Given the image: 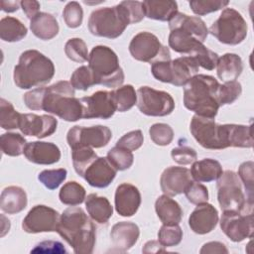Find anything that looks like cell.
Segmentation results:
<instances>
[{
	"label": "cell",
	"instance_id": "obj_1",
	"mask_svg": "<svg viewBox=\"0 0 254 254\" xmlns=\"http://www.w3.org/2000/svg\"><path fill=\"white\" fill-rule=\"evenodd\" d=\"M69 81L60 80L50 86L38 87L23 96L26 106L31 110H44L67 122L82 118V105L76 98Z\"/></svg>",
	"mask_w": 254,
	"mask_h": 254
},
{
	"label": "cell",
	"instance_id": "obj_2",
	"mask_svg": "<svg viewBox=\"0 0 254 254\" xmlns=\"http://www.w3.org/2000/svg\"><path fill=\"white\" fill-rule=\"evenodd\" d=\"M57 232L76 254H90L96 241L95 226L81 207L70 206L60 216Z\"/></svg>",
	"mask_w": 254,
	"mask_h": 254
},
{
	"label": "cell",
	"instance_id": "obj_3",
	"mask_svg": "<svg viewBox=\"0 0 254 254\" xmlns=\"http://www.w3.org/2000/svg\"><path fill=\"white\" fill-rule=\"evenodd\" d=\"M169 46L177 53L191 56L200 49L208 35L205 23L195 16L178 12L169 21Z\"/></svg>",
	"mask_w": 254,
	"mask_h": 254
},
{
	"label": "cell",
	"instance_id": "obj_4",
	"mask_svg": "<svg viewBox=\"0 0 254 254\" xmlns=\"http://www.w3.org/2000/svg\"><path fill=\"white\" fill-rule=\"evenodd\" d=\"M218 81L211 75L196 74L184 87V105L195 115L214 118L220 107Z\"/></svg>",
	"mask_w": 254,
	"mask_h": 254
},
{
	"label": "cell",
	"instance_id": "obj_5",
	"mask_svg": "<svg viewBox=\"0 0 254 254\" xmlns=\"http://www.w3.org/2000/svg\"><path fill=\"white\" fill-rule=\"evenodd\" d=\"M54 74L55 65L48 57L37 50H27L14 67L13 79L19 88L29 89L50 82Z\"/></svg>",
	"mask_w": 254,
	"mask_h": 254
},
{
	"label": "cell",
	"instance_id": "obj_6",
	"mask_svg": "<svg viewBox=\"0 0 254 254\" xmlns=\"http://www.w3.org/2000/svg\"><path fill=\"white\" fill-rule=\"evenodd\" d=\"M190 130L195 141L208 150H222L234 147L236 124H217L214 118L194 115Z\"/></svg>",
	"mask_w": 254,
	"mask_h": 254
},
{
	"label": "cell",
	"instance_id": "obj_7",
	"mask_svg": "<svg viewBox=\"0 0 254 254\" xmlns=\"http://www.w3.org/2000/svg\"><path fill=\"white\" fill-rule=\"evenodd\" d=\"M133 24L125 1L113 7L94 10L88 19V30L96 37L116 39L122 35L128 25Z\"/></svg>",
	"mask_w": 254,
	"mask_h": 254
},
{
	"label": "cell",
	"instance_id": "obj_8",
	"mask_svg": "<svg viewBox=\"0 0 254 254\" xmlns=\"http://www.w3.org/2000/svg\"><path fill=\"white\" fill-rule=\"evenodd\" d=\"M88 66L91 69L95 84L106 87H119L124 82V72L119 64L115 52L107 46L94 47L88 56Z\"/></svg>",
	"mask_w": 254,
	"mask_h": 254
},
{
	"label": "cell",
	"instance_id": "obj_9",
	"mask_svg": "<svg viewBox=\"0 0 254 254\" xmlns=\"http://www.w3.org/2000/svg\"><path fill=\"white\" fill-rule=\"evenodd\" d=\"M217 199L220 208L225 210H234L244 213L253 212V202L247 200L243 192L241 181L238 175L233 171L222 172L217 179Z\"/></svg>",
	"mask_w": 254,
	"mask_h": 254
},
{
	"label": "cell",
	"instance_id": "obj_10",
	"mask_svg": "<svg viewBox=\"0 0 254 254\" xmlns=\"http://www.w3.org/2000/svg\"><path fill=\"white\" fill-rule=\"evenodd\" d=\"M198 64L191 57H181L173 61L152 64L153 76L162 82L176 86H185L191 77L197 74Z\"/></svg>",
	"mask_w": 254,
	"mask_h": 254
},
{
	"label": "cell",
	"instance_id": "obj_11",
	"mask_svg": "<svg viewBox=\"0 0 254 254\" xmlns=\"http://www.w3.org/2000/svg\"><path fill=\"white\" fill-rule=\"evenodd\" d=\"M248 26L242 15L233 8L222 10L218 19L212 23L209 33L220 43L235 46L244 41Z\"/></svg>",
	"mask_w": 254,
	"mask_h": 254
},
{
	"label": "cell",
	"instance_id": "obj_12",
	"mask_svg": "<svg viewBox=\"0 0 254 254\" xmlns=\"http://www.w3.org/2000/svg\"><path fill=\"white\" fill-rule=\"evenodd\" d=\"M129 52L135 60L144 63L154 64L171 60L169 49L150 32H140L135 35L129 44Z\"/></svg>",
	"mask_w": 254,
	"mask_h": 254
},
{
	"label": "cell",
	"instance_id": "obj_13",
	"mask_svg": "<svg viewBox=\"0 0 254 254\" xmlns=\"http://www.w3.org/2000/svg\"><path fill=\"white\" fill-rule=\"evenodd\" d=\"M137 92V107L147 116H167L175 109L173 97L166 91L150 86H141Z\"/></svg>",
	"mask_w": 254,
	"mask_h": 254
},
{
	"label": "cell",
	"instance_id": "obj_14",
	"mask_svg": "<svg viewBox=\"0 0 254 254\" xmlns=\"http://www.w3.org/2000/svg\"><path fill=\"white\" fill-rule=\"evenodd\" d=\"M111 137V130L103 125L91 127L73 126L67 132L66 141L70 149L78 147L102 148L109 143Z\"/></svg>",
	"mask_w": 254,
	"mask_h": 254
},
{
	"label": "cell",
	"instance_id": "obj_15",
	"mask_svg": "<svg viewBox=\"0 0 254 254\" xmlns=\"http://www.w3.org/2000/svg\"><path fill=\"white\" fill-rule=\"evenodd\" d=\"M220 228L233 242H241L246 238H252L254 231L253 212L244 213L225 210L220 218Z\"/></svg>",
	"mask_w": 254,
	"mask_h": 254
},
{
	"label": "cell",
	"instance_id": "obj_16",
	"mask_svg": "<svg viewBox=\"0 0 254 254\" xmlns=\"http://www.w3.org/2000/svg\"><path fill=\"white\" fill-rule=\"evenodd\" d=\"M60 213L47 205L38 204L33 206L22 222V228L27 233L57 231Z\"/></svg>",
	"mask_w": 254,
	"mask_h": 254
},
{
	"label": "cell",
	"instance_id": "obj_17",
	"mask_svg": "<svg viewBox=\"0 0 254 254\" xmlns=\"http://www.w3.org/2000/svg\"><path fill=\"white\" fill-rule=\"evenodd\" d=\"M82 105V118L108 119L116 111L110 91L99 90L80 99Z\"/></svg>",
	"mask_w": 254,
	"mask_h": 254
},
{
	"label": "cell",
	"instance_id": "obj_18",
	"mask_svg": "<svg viewBox=\"0 0 254 254\" xmlns=\"http://www.w3.org/2000/svg\"><path fill=\"white\" fill-rule=\"evenodd\" d=\"M58 120L51 115H37L34 113L21 114L19 123L20 131L27 136L39 139L54 134L57 130Z\"/></svg>",
	"mask_w": 254,
	"mask_h": 254
},
{
	"label": "cell",
	"instance_id": "obj_19",
	"mask_svg": "<svg viewBox=\"0 0 254 254\" xmlns=\"http://www.w3.org/2000/svg\"><path fill=\"white\" fill-rule=\"evenodd\" d=\"M191 182L192 178L189 169L175 166L165 169L160 179L161 189L169 196H175L185 192Z\"/></svg>",
	"mask_w": 254,
	"mask_h": 254
},
{
	"label": "cell",
	"instance_id": "obj_20",
	"mask_svg": "<svg viewBox=\"0 0 254 254\" xmlns=\"http://www.w3.org/2000/svg\"><path fill=\"white\" fill-rule=\"evenodd\" d=\"M116 170L112 167L106 157H97L84 170L83 178L89 186L103 189L108 187L116 176Z\"/></svg>",
	"mask_w": 254,
	"mask_h": 254
},
{
	"label": "cell",
	"instance_id": "obj_21",
	"mask_svg": "<svg viewBox=\"0 0 254 254\" xmlns=\"http://www.w3.org/2000/svg\"><path fill=\"white\" fill-rule=\"evenodd\" d=\"M115 209L124 217L133 216L141 204V193L139 190L128 183L119 185L115 190Z\"/></svg>",
	"mask_w": 254,
	"mask_h": 254
},
{
	"label": "cell",
	"instance_id": "obj_22",
	"mask_svg": "<svg viewBox=\"0 0 254 254\" xmlns=\"http://www.w3.org/2000/svg\"><path fill=\"white\" fill-rule=\"evenodd\" d=\"M218 222L217 209L210 203L197 204L189 217V225L196 234L211 232Z\"/></svg>",
	"mask_w": 254,
	"mask_h": 254
},
{
	"label": "cell",
	"instance_id": "obj_23",
	"mask_svg": "<svg viewBox=\"0 0 254 254\" xmlns=\"http://www.w3.org/2000/svg\"><path fill=\"white\" fill-rule=\"evenodd\" d=\"M24 155L29 162L38 165H52L61 159L60 148L52 142H30L25 147Z\"/></svg>",
	"mask_w": 254,
	"mask_h": 254
},
{
	"label": "cell",
	"instance_id": "obj_24",
	"mask_svg": "<svg viewBox=\"0 0 254 254\" xmlns=\"http://www.w3.org/2000/svg\"><path fill=\"white\" fill-rule=\"evenodd\" d=\"M140 230L137 224L130 221H120L115 223L110 232L113 246L119 252H126L138 241Z\"/></svg>",
	"mask_w": 254,
	"mask_h": 254
},
{
	"label": "cell",
	"instance_id": "obj_25",
	"mask_svg": "<svg viewBox=\"0 0 254 254\" xmlns=\"http://www.w3.org/2000/svg\"><path fill=\"white\" fill-rule=\"evenodd\" d=\"M27 203V193L20 187L10 186L5 188L1 192L0 208L5 213H19L26 208Z\"/></svg>",
	"mask_w": 254,
	"mask_h": 254
},
{
	"label": "cell",
	"instance_id": "obj_26",
	"mask_svg": "<svg viewBox=\"0 0 254 254\" xmlns=\"http://www.w3.org/2000/svg\"><path fill=\"white\" fill-rule=\"evenodd\" d=\"M155 210L159 219L166 225L179 224L183 217L181 205L167 194L160 195L155 202Z\"/></svg>",
	"mask_w": 254,
	"mask_h": 254
},
{
	"label": "cell",
	"instance_id": "obj_27",
	"mask_svg": "<svg viewBox=\"0 0 254 254\" xmlns=\"http://www.w3.org/2000/svg\"><path fill=\"white\" fill-rule=\"evenodd\" d=\"M30 29L37 38L48 41L58 35L60 27L57 19L52 14L40 12L31 19Z\"/></svg>",
	"mask_w": 254,
	"mask_h": 254
},
{
	"label": "cell",
	"instance_id": "obj_28",
	"mask_svg": "<svg viewBox=\"0 0 254 254\" xmlns=\"http://www.w3.org/2000/svg\"><path fill=\"white\" fill-rule=\"evenodd\" d=\"M85 207L90 218L99 223L105 224L113 214V207L105 196L90 193L85 197Z\"/></svg>",
	"mask_w": 254,
	"mask_h": 254
},
{
	"label": "cell",
	"instance_id": "obj_29",
	"mask_svg": "<svg viewBox=\"0 0 254 254\" xmlns=\"http://www.w3.org/2000/svg\"><path fill=\"white\" fill-rule=\"evenodd\" d=\"M145 17L159 21H170L178 13V3L172 0H146L142 2Z\"/></svg>",
	"mask_w": 254,
	"mask_h": 254
},
{
	"label": "cell",
	"instance_id": "obj_30",
	"mask_svg": "<svg viewBox=\"0 0 254 254\" xmlns=\"http://www.w3.org/2000/svg\"><path fill=\"white\" fill-rule=\"evenodd\" d=\"M215 67L219 79L224 82L234 81L243 70V63L238 55L227 53L218 58Z\"/></svg>",
	"mask_w": 254,
	"mask_h": 254
},
{
	"label": "cell",
	"instance_id": "obj_31",
	"mask_svg": "<svg viewBox=\"0 0 254 254\" xmlns=\"http://www.w3.org/2000/svg\"><path fill=\"white\" fill-rule=\"evenodd\" d=\"M190 171L191 178L198 183H208L215 181L223 172L220 163L210 158L194 161Z\"/></svg>",
	"mask_w": 254,
	"mask_h": 254
},
{
	"label": "cell",
	"instance_id": "obj_32",
	"mask_svg": "<svg viewBox=\"0 0 254 254\" xmlns=\"http://www.w3.org/2000/svg\"><path fill=\"white\" fill-rule=\"evenodd\" d=\"M26 26L17 18L4 17L0 21V38L4 42H19L27 35Z\"/></svg>",
	"mask_w": 254,
	"mask_h": 254
},
{
	"label": "cell",
	"instance_id": "obj_33",
	"mask_svg": "<svg viewBox=\"0 0 254 254\" xmlns=\"http://www.w3.org/2000/svg\"><path fill=\"white\" fill-rule=\"evenodd\" d=\"M116 111L125 112L137 103V92L131 84L119 86L110 91Z\"/></svg>",
	"mask_w": 254,
	"mask_h": 254
},
{
	"label": "cell",
	"instance_id": "obj_34",
	"mask_svg": "<svg viewBox=\"0 0 254 254\" xmlns=\"http://www.w3.org/2000/svg\"><path fill=\"white\" fill-rule=\"evenodd\" d=\"M26 139L19 133L8 132L0 137V146L2 153L7 156L18 157L24 153L27 145Z\"/></svg>",
	"mask_w": 254,
	"mask_h": 254
},
{
	"label": "cell",
	"instance_id": "obj_35",
	"mask_svg": "<svg viewBox=\"0 0 254 254\" xmlns=\"http://www.w3.org/2000/svg\"><path fill=\"white\" fill-rule=\"evenodd\" d=\"M85 194L84 188L77 182L72 181L65 183L62 187L59 192V197L64 204L74 206L85 200Z\"/></svg>",
	"mask_w": 254,
	"mask_h": 254
},
{
	"label": "cell",
	"instance_id": "obj_36",
	"mask_svg": "<svg viewBox=\"0 0 254 254\" xmlns=\"http://www.w3.org/2000/svg\"><path fill=\"white\" fill-rule=\"evenodd\" d=\"M21 113H19L8 100L0 99V125L5 130L19 128Z\"/></svg>",
	"mask_w": 254,
	"mask_h": 254
},
{
	"label": "cell",
	"instance_id": "obj_37",
	"mask_svg": "<svg viewBox=\"0 0 254 254\" xmlns=\"http://www.w3.org/2000/svg\"><path fill=\"white\" fill-rule=\"evenodd\" d=\"M106 158L116 171H124L129 169L134 161V156L131 151L118 146L110 149Z\"/></svg>",
	"mask_w": 254,
	"mask_h": 254
},
{
	"label": "cell",
	"instance_id": "obj_38",
	"mask_svg": "<svg viewBox=\"0 0 254 254\" xmlns=\"http://www.w3.org/2000/svg\"><path fill=\"white\" fill-rule=\"evenodd\" d=\"M98 156L90 147H78L71 149V158L74 171L78 176H82L87 166Z\"/></svg>",
	"mask_w": 254,
	"mask_h": 254
},
{
	"label": "cell",
	"instance_id": "obj_39",
	"mask_svg": "<svg viewBox=\"0 0 254 254\" xmlns=\"http://www.w3.org/2000/svg\"><path fill=\"white\" fill-rule=\"evenodd\" d=\"M66 57L75 63H84L88 61V51L86 44L80 38H71L64 45Z\"/></svg>",
	"mask_w": 254,
	"mask_h": 254
},
{
	"label": "cell",
	"instance_id": "obj_40",
	"mask_svg": "<svg viewBox=\"0 0 254 254\" xmlns=\"http://www.w3.org/2000/svg\"><path fill=\"white\" fill-rule=\"evenodd\" d=\"M183 239V230L179 224H163L158 232V241L165 247L177 246Z\"/></svg>",
	"mask_w": 254,
	"mask_h": 254
},
{
	"label": "cell",
	"instance_id": "obj_41",
	"mask_svg": "<svg viewBox=\"0 0 254 254\" xmlns=\"http://www.w3.org/2000/svg\"><path fill=\"white\" fill-rule=\"evenodd\" d=\"M69 82L74 89L78 90H87L90 86L95 84L93 73L88 65L77 67L71 74Z\"/></svg>",
	"mask_w": 254,
	"mask_h": 254
},
{
	"label": "cell",
	"instance_id": "obj_42",
	"mask_svg": "<svg viewBox=\"0 0 254 254\" xmlns=\"http://www.w3.org/2000/svg\"><path fill=\"white\" fill-rule=\"evenodd\" d=\"M191 11L198 15L204 16L211 12H216L222 8H225L229 1L224 0H192L189 2Z\"/></svg>",
	"mask_w": 254,
	"mask_h": 254
},
{
	"label": "cell",
	"instance_id": "obj_43",
	"mask_svg": "<svg viewBox=\"0 0 254 254\" xmlns=\"http://www.w3.org/2000/svg\"><path fill=\"white\" fill-rule=\"evenodd\" d=\"M242 86L241 84L234 80L224 82L223 84L219 85L218 89V102L219 105H226L233 103L241 94Z\"/></svg>",
	"mask_w": 254,
	"mask_h": 254
},
{
	"label": "cell",
	"instance_id": "obj_44",
	"mask_svg": "<svg viewBox=\"0 0 254 254\" xmlns=\"http://www.w3.org/2000/svg\"><path fill=\"white\" fill-rule=\"evenodd\" d=\"M149 134L151 140L159 146H167L174 139V131L166 123L153 124L149 129Z\"/></svg>",
	"mask_w": 254,
	"mask_h": 254
},
{
	"label": "cell",
	"instance_id": "obj_45",
	"mask_svg": "<svg viewBox=\"0 0 254 254\" xmlns=\"http://www.w3.org/2000/svg\"><path fill=\"white\" fill-rule=\"evenodd\" d=\"M254 163L252 161L243 162L238 169V177L243 183L246 190V198L248 201L253 202V186H254Z\"/></svg>",
	"mask_w": 254,
	"mask_h": 254
},
{
	"label": "cell",
	"instance_id": "obj_46",
	"mask_svg": "<svg viewBox=\"0 0 254 254\" xmlns=\"http://www.w3.org/2000/svg\"><path fill=\"white\" fill-rule=\"evenodd\" d=\"M65 169L44 170L38 175V180L49 190L57 189L66 179Z\"/></svg>",
	"mask_w": 254,
	"mask_h": 254
},
{
	"label": "cell",
	"instance_id": "obj_47",
	"mask_svg": "<svg viewBox=\"0 0 254 254\" xmlns=\"http://www.w3.org/2000/svg\"><path fill=\"white\" fill-rule=\"evenodd\" d=\"M64 20L68 28H77L81 25L83 19V10L76 1L68 2L63 11Z\"/></svg>",
	"mask_w": 254,
	"mask_h": 254
},
{
	"label": "cell",
	"instance_id": "obj_48",
	"mask_svg": "<svg viewBox=\"0 0 254 254\" xmlns=\"http://www.w3.org/2000/svg\"><path fill=\"white\" fill-rule=\"evenodd\" d=\"M189 57H191L196 62L198 66H201L207 70L214 69L218 60V55L206 48L205 46H202L200 49H198L191 56Z\"/></svg>",
	"mask_w": 254,
	"mask_h": 254
},
{
	"label": "cell",
	"instance_id": "obj_49",
	"mask_svg": "<svg viewBox=\"0 0 254 254\" xmlns=\"http://www.w3.org/2000/svg\"><path fill=\"white\" fill-rule=\"evenodd\" d=\"M185 194L188 200L193 204H200L207 202L208 200V190L202 184L191 182L185 190Z\"/></svg>",
	"mask_w": 254,
	"mask_h": 254
},
{
	"label": "cell",
	"instance_id": "obj_50",
	"mask_svg": "<svg viewBox=\"0 0 254 254\" xmlns=\"http://www.w3.org/2000/svg\"><path fill=\"white\" fill-rule=\"evenodd\" d=\"M144 137L141 130H133L124 134L116 143V146L129 151H136L143 145Z\"/></svg>",
	"mask_w": 254,
	"mask_h": 254
},
{
	"label": "cell",
	"instance_id": "obj_51",
	"mask_svg": "<svg viewBox=\"0 0 254 254\" xmlns=\"http://www.w3.org/2000/svg\"><path fill=\"white\" fill-rule=\"evenodd\" d=\"M172 159L180 165H190L196 161L197 154L194 149L187 146L176 147L171 152Z\"/></svg>",
	"mask_w": 254,
	"mask_h": 254
},
{
	"label": "cell",
	"instance_id": "obj_52",
	"mask_svg": "<svg viewBox=\"0 0 254 254\" xmlns=\"http://www.w3.org/2000/svg\"><path fill=\"white\" fill-rule=\"evenodd\" d=\"M31 252H41V253H65L66 250L64 245L59 241H43L36 245Z\"/></svg>",
	"mask_w": 254,
	"mask_h": 254
},
{
	"label": "cell",
	"instance_id": "obj_53",
	"mask_svg": "<svg viewBox=\"0 0 254 254\" xmlns=\"http://www.w3.org/2000/svg\"><path fill=\"white\" fill-rule=\"evenodd\" d=\"M21 7L26 14L27 18L33 19L37 14H39L40 10V3L35 0H23L21 1Z\"/></svg>",
	"mask_w": 254,
	"mask_h": 254
},
{
	"label": "cell",
	"instance_id": "obj_54",
	"mask_svg": "<svg viewBox=\"0 0 254 254\" xmlns=\"http://www.w3.org/2000/svg\"><path fill=\"white\" fill-rule=\"evenodd\" d=\"M199 253H228V249L226 246L218 241H211L203 244Z\"/></svg>",
	"mask_w": 254,
	"mask_h": 254
},
{
	"label": "cell",
	"instance_id": "obj_55",
	"mask_svg": "<svg viewBox=\"0 0 254 254\" xmlns=\"http://www.w3.org/2000/svg\"><path fill=\"white\" fill-rule=\"evenodd\" d=\"M165 246H163L159 241L156 240H150L145 243L144 247L142 248L143 253H160V252H165Z\"/></svg>",
	"mask_w": 254,
	"mask_h": 254
},
{
	"label": "cell",
	"instance_id": "obj_56",
	"mask_svg": "<svg viewBox=\"0 0 254 254\" xmlns=\"http://www.w3.org/2000/svg\"><path fill=\"white\" fill-rule=\"evenodd\" d=\"M20 5H21V2H19V1H5V0H2L0 2L1 10L6 12V13H12V12L17 11L19 9Z\"/></svg>",
	"mask_w": 254,
	"mask_h": 254
}]
</instances>
